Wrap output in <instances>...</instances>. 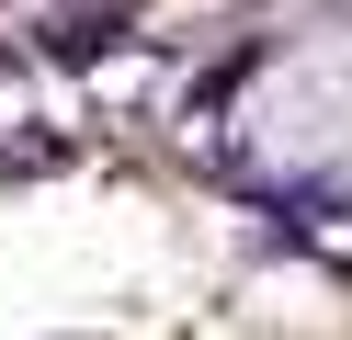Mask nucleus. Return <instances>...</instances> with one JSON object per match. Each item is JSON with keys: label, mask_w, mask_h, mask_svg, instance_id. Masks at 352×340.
<instances>
[{"label": "nucleus", "mask_w": 352, "mask_h": 340, "mask_svg": "<svg viewBox=\"0 0 352 340\" xmlns=\"http://www.w3.org/2000/svg\"><path fill=\"white\" fill-rule=\"evenodd\" d=\"M250 148L273 170H352V45H296L250 91Z\"/></svg>", "instance_id": "obj_1"}, {"label": "nucleus", "mask_w": 352, "mask_h": 340, "mask_svg": "<svg viewBox=\"0 0 352 340\" xmlns=\"http://www.w3.org/2000/svg\"><path fill=\"white\" fill-rule=\"evenodd\" d=\"M160 12H216V0H160Z\"/></svg>", "instance_id": "obj_2"}]
</instances>
